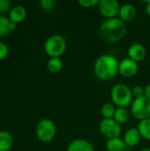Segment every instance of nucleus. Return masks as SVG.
Returning a JSON list of instances; mask_svg holds the SVG:
<instances>
[{"label":"nucleus","mask_w":150,"mask_h":151,"mask_svg":"<svg viewBox=\"0 0 150 151\" xmlns=\"http://www.w3.org/2000/svg\"><path fill=\"white\" fill-rule=\"evenodd\" d=\"M8 53H9L8 46L4 42H0V60L4 59L8 56Z\"/></svg>","instance_id":"obj_26"},{"label":"nucleus","mask_w":150,"mask_h":151,"mask_svg":"<svg viewBox=\"0 0 150 151\" xmlns=\"http://www.w3.org/2000/svg\"><path fill=\"white\" fill-rule=\"evenodd\" d=\"M145 96L150 99V83L145 88Z\"/></svg>","instance_id":"obj_27"},{"label":"nucleus","mask_w":150,"mask_h":151,"mask_svg":"<svg viewBox=\"0 0 150 151\" xmlns=\"http://www.w3.org/2000/svg\"><path fill=\"white\" fill-rule=\"evenodd\" d=\"M11 2L9 0H0V13L10 12L11 10Z\"/></svg>","instance_id":"obj_22"},{"label":"nucleus","mask_w":150,"mask_h":151,"mask_svg":"<svg viewBox=\"0 0 150 151\" xmlns=\"http://www.w3.org/2000/svg\"><path fill=\"white\" fill-rule=\"evenodd\" d=\"M131 113L139 120L150 118V99L145 96L133 99L131 104Z\"/></svg>","instance_id":"obj_6"},{"label":"nucleus","mask_w":150,"mask_h":151,"mask_svg":"<svg viewBox=\"0 0 150 151\" xmlns=\"http://www.w3.org/2000/svg\"><path fill=\"white\" fill-rule=\"evenodd\" d=\"M100 0H79L78 4L84 8H91L98 5Z\"/></svg>","instance_id":"obj_23"},{"label":"nucleus","mask_w":150,"mask_h":151,"mask_svg":"<svg viewBox=\"0 0 150 151\" xmlns=\"http://www.w3.org/2000/svg\"><path fill=\"white\" fill-rule=\"evenodd\" d=\"M66 50V40L60 35H50L44 43V51L50 58H59Z\"/></svg>","instance_id":"obj_4"},{"label":"nucleus","mask_w":150,"mask_h":151,"mask_svg":"<svg viewBox=\"0 0 150 151\" xmlns=\"http://www.w3.org/2000/svg\"><path fill=\"white\" fill-rule=\"evenodd\" d=\"M138 69L139 66L137 62L129 58H123L118 64V73L126 78L133 77L137 73Z\"/></svg>","instance_id":"obj_9"},{"label":"nucleus","mask_w":150,"mask_h":151,"mask_svg":"<svg viewBox=\"0 0 150 151\" xmlns=\"http://www.w3.org/2000/svg\"><path fill=\"white\" fill-rule=\"evenodd\" d=\"M17 25L18 24H16V23H14V22H10V25H9V28H10V31H14L16 28H17Z\"/></svg>","instance_id":"obj_28"},{"label":"nucleus","mask_w":150,"mask_h":151,"mask_svg":"<svg viewBox=\"0 0 150 151\" xmlns=\"http://www.w3.org/2000/svg\"><path fill=\"white\" fill-rule=\"evenodd\" d=\"M47 68L51 73H57L63 69V61L60 58H50L47 62Z\"/></svg>","instance_id":"obj_17"},{"label":"nucleus","mask_w":150,"mask_h":151,"mask_svg":"<svg viewBox=\"0 0 150 151\" xmlns=\"http://www.w3.org/2000/svg\"><path fill=\"white\" fill-rule=\"evenodd\" d=\"M130 118V112L126 108H117L115 115H114V119L118 123V124H125L128 121Z\"/></svg>","instance_id":"obj_19"},{"label":"nucleus","mask_w":150,"mask_h":151,"mask_svg":"<svg viewBox=\"0 0 150 151\" xmlns=\"http://www.w3.org/2000/svg\"><path fill=\"white\" fill-rule=\"evenodd\" d=\"M146 4H147V5H146V12L150 17V0L149 1H147Z\"/></svg>","instance_id":"obj_29"},{"label":"nucleus","mask_w":150,"mask_h":151,"mask_svg":"<svg viewBox=\"0 0 150 151\" xmlns=\"http://www.w3.org/2000/svg\"><path fill=\"white\" fill-rule=\"evenodd\" d=\"M118 59L110 54H103L98 57L94 64L95 76L102 81H111L118 73Z\"/></svg>","instance_id":"obj_2"},{"label":"nucleus","mask_w":150,"mask_h":151,"mask_svg":"<svg viewBox=\"0 0 150 151\" xmlns=\"http://www.w3.org/2000/svg\"><path fill=\"white\" fill-rule=\"evenodd\" d=\"M132 92H133V97H135V98H140V97H142L145 96V88L140 85L133 87V88L132 89Z\"/></svg>","instance_id":"obj_25"},{"label":"nucleus","mask_w":150,"mask_h":151,"mask_svg":"<svg viewBox=\"0 0 150 151\" xmlns=\"http://www.w3.org/2000/svg\"><path fill=\"white\" fill-rule=\"evenodd\" d=\"M141 138L142 137H141L138 128L137 127H132L126 132V134L124 135V142H125L126 146L135 147L140 143Z\"/></svg>","instance_id":"obj_13"},{"label":"nucleus","mask_w":150,"mask_h":151,"mask_svg":"<svg viewBox=\"0 0 150 151\" xmlns=\"http://www.w3.org/2000/svg\"><path fill=\"white\" fill-rule=\"evenodd\" d=\"M117 108L112 103H105L101 108V113L103 119H113Z\"/></svg>","instance_id":"obj_20"},{"label":"nucleus","mask_w":150,"mask_h":151,"mask_svg":"<svg viewBox=\"0 0 150 151\" xmlns=\"http://www.w3.org/2000/svg\"><path fill=\"white\" fill-rule=\"evenodd\" d=\"M137 128L142 138L150 141V118L141 120Z\"/></svg>","instance_id":"obj_18"},{"label":"nucleus","mask_w":150,"mask_h":151,"mask_svg":"<svg viewBox=\"0 0 150 151\" xmlns=\"http://www.w3.org/2000/svg\"><path fill=\"white\" fill-rule=\"evenodd\" d=\"M140 151H150V148H145V149H142Z\"/></svg>","instance_id":"obj_30"},{"label":"nucleus","mask_w":150,"mask_h":151,"mask_svg":"<svg viewBox=\"0 0 150 151\" xmlns=\"http://www.w3.org/2000/svg\"><path fill=\"white\" fill-rule=\"evenodd\" d=\"M128 58L134 60L135 62H140L143 60L147 55L146 48L141 43H133L127 50Z\"/></svg>","instance_id":"obj_10"},{"label":"nucleus","mask_w":150,"mask_h":151,"mask_svg":"<svg viewBox=\"0 0 150 151\" xmlns=\"http://www.w3.org/2000/svg\"><path fill=\"white\" fill-rule=\"evenodd\" d=\"M35 133L38 140L42 142H50L57 133L56 124L50 119H42L37 123Z\"/></svg>","instance_id":"obj_5"},{"label":"nucleus","mask_w":150,"mask_h":151,"mask_svg":"<svg viewBox=\"0 0 150 151\" xmlns=\"http://www.w3.org/2000/svg\"><path fill=\"white\" fill-rule=\"evenodd\" d=\"M111 98L112 104L118 106V108H126L128 105L132 104L133 101L132 89L123 83H118L112 87Z\"/></svg>","instance_id":"obj_3"},{"label":"nucleus","mask_w":150,"mask_h":151,"mask_svg":"<svg viewBox=\"0 0 150 151\" xmlns=\"http://www.w3.org/2000/svg\"><path fill=\"white\" fill-rule=\"evenodd\" d=\"M126 33V22L119 18L105 19L100 26L99 34L103 41L107 43H115L120 41Z\"/></svg>","instance_id":"obj_1"},{"label":"nucleus","mask_w":150,"mask_h":151,"mask_svg":"<svg viewBox=\"0 0 150 151\" xmlns=\"http://www.w3.org/2000/svg\"><path fill=\"white\" fill-rule=\"evenodd\" d=\"M97 6L101 14L106 19L117 18L120 9V4L117 0H100Z\"/></svg>","instance_id":"obj_8"},{"label":"nucleus","mask_w":150,"mask_h":151,"mask_svg":"<svg viewBox=\"0 0 150 151\" xmlns=\"http://www.w3.org/2000/svg\"><path fill=\"white\" fill-rule=\"evenodd\" d=\"M10 22L11 20L9 19L8 17L0 15V37L4 36L11 32L9 28Z\"/></svg>","instance_id":"obj_21"},{"label":"nucleus","mask_w":150,"mask_h":151,"mask_svg":"<svg viewBox=\"0 0 150 151\" xmlns=\"http://www.w3.org/2000/svg\"><path fill=\"white\" fill-rule=\"evenodd\" d=\"M126 146V145L124 142V139H121L120 137L108 139L106 142V148L108 151H124Z\"/></svg>","instance_id":"obj_16"},{"label":"nucleus","mask_w":150,"mask_h":151,"mask_svg":"<svg viewBox=\"0 0 150 151\" xmlns=\"http://www.w3.org/2000/svg\"><path fill=\"white\" fill-rule=\"evenodd\" d=\"M136 14H137V10L135 6L132 4L126 3L120 6L118 18L124 22H129L132 21L136 17Z\"/></svg>","instance_id":"obj_11"},{"label":"nucleus","mask_w":150,"mask_h":151,"mask_svg":"<svg viewBox=\"0 0 150 151\" xmlns=\"http://www.w3.org/2000/svg\"><path fill=\"white\" fill-rule=\"evenodd\" d=\"M99 130L101 134L108 139L119 137L122 133L121 125L114 119H103L100 122Z\"/></svg>","instance_id":"obj_7"},{"label":"nucleus","mask_w":150,"mask_h":151,"mask_svg":"<svg viewBox=\"0 0 150 151\" xmlns=\"http://www.w3.org/2000/svg\"><path fill=\"white\" fill-rule=\"evenodd\" d=\"M66 151H95L93 144L84 139H76L71 142Z\"/></svg>","instance_id":"obj_12"},{"label":"nucleus","mask_w":150,"mask_h":151,"mask_svg":"<svg viewBox=\"0 0 150 151\" xmlns=\"http://www.w3.org/2000/svg\"><path fill=\"white\" fill-rule=\"evenodd\" d=\"M13 138L7 131H0V151H9L12 148Z\"/></svg>","instance_id":"obj_15"},{"label":"nucleus","mask_w":150,"mask_h":151,"mask_svg":"<svg viewBox=\"0 0 150 151\" xmlns=\"http://www.w3.org/2000/svg\"><path fill=\"white\" fill-rule=\"evenodd\" d=\"M27 17V10L21 5H16L11 8L9 12V19L16 24L21 23Z\"/></svg>","instance_id":"obj_14"},{"label":"nucleus","mask_w":150,"mask_h":151,"mask_svg":"<svg viewBox=\"0 0 150 151\" xmlns=\"http://www.w3.org/2000/svg\"><path fill=\"white\" fill-rule=\"evenodd\" d=\"M40 5L45 11H52L55 9V2L52 0H42Z\"/></svg>","instance_id":"obj_24"}]
</instances>
